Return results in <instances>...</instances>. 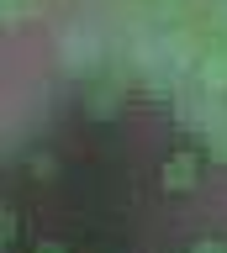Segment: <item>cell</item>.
Masks as SVG:
<instances>
[{
    "label": "cell",
    "mask_w": 227,
    "mask_h": 253,
    "mask_svg": "<svg viewBox=\"0 0 227 253\" xmlns=\"http://www.w3.org/2000/svg\"><path fill=\"white\" fill-rule=\"evenodd\" d=\"M190 158H175V164H169V185H190Z\"/></svg>",
    "instance_id": "obj_1"
}]
</instances>
